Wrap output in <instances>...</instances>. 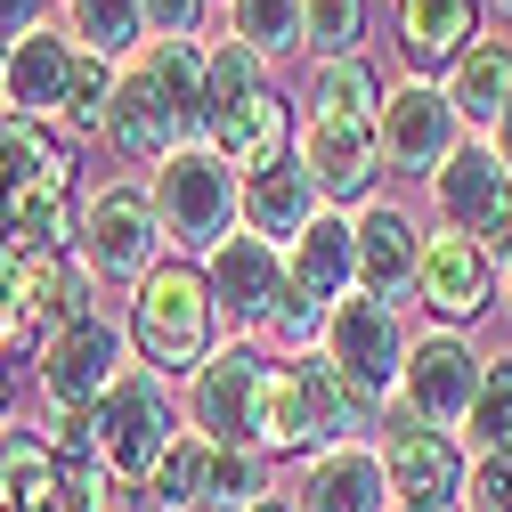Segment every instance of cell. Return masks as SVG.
Segmentation results:
<instances>
[{"mask_svg":"<svg viewBox=\"0 0 512 512\" xmlns=\"http://www.w3.org/2000/svg\"><path fill=\"white\" fill-rule=\"evenodd\" d=\"M0 204H9V163H0Z\"/></svg>","mask_w":512,"mask_h":512,"instance_id":"bcb514c9","label":"cell"},{"mask_svg":"<svg viewBox=\"0 0 512 512\" xmlns=\"http://www.w3.org/2000/svg\"><path fill=\"white\" fill-rule=\"evenodd\" d=\"M57 25H66L90 57H106V66H131L147 49V9L139 0H57Z\"/></svg>","mask_w":512,"mask_h":512,"instance_id":"83f0119b","label":"cell"},{"mask_svg":"<svg viewBox=\"0 0 512 512\" xmlns=\"http://www.w3.org/2000/svg\"><path fill=\"white\" fill-rule=\"evenodd\" d=\"M504 317H512V261H504Z\"/></svg>","mask_w":512,"mask_h":512,"instance_id":"f6af8a7d","label":"cell"},{"mask_svg":"<svg viewBox=\"0 0 512 512\" xmlns=\"http://www.w3.org/2000/svg\"><path fill=\"white\" fill-rule=\"evenodd\" d=\"M269 350L261 342H220L196 382H187V431H204L212 447H261V415H269Z\"/></svg>","mask_w":512,"mask_h":512,"instance_id":"52a82bcc","label":"cell"},{"mask_svg":"<svg viewBox=\"0 0 512 512\" xmlns=\"http://www.w3.org/2000/svg\"><path fill=\"white\" fill-rule=\"evenodd\" d=\"M480 41V0H399V66L415 82H447V66Z\"/></svg>","mask_w":512,"mask_h":512,"instance_id":"44dd1931","label":"cell"},{"mask_svg":"<svg viewBox=\"0 0 512 512\" xmlns=\"http://www.w3.org/2000/svg\"><path fill=\"white\" fill-rule=\"evenodd\" d=\"M204 472H212V439H204V431H179L171 456H163L155 480H147L155 512H196V504H204Z\"/></svg>","mask_w":512,"mask_h":512,"instance_id":"836d02e7","label":"cell"},{"mask_svg":"<svg viewBox=\"0 0 512 512\" xmlns=\"http://www.w3.org/2000/svg\"><path fill=\"white\" fill-rule=\"evenodd\" d=\"M399 512H456V504H399Z\"/></svg>","mask_w":512,"mask_h":512,"instance_id":"ee69618b","label":"cell"},{"mask_svg":"<svg viewBox=\"0 0 512 512\" xmlns=\"http://www.w3.org/2000/svg\"><path fill=\"white\" fill-rule=\"evenodd\" d=\"M261 496H277L261 447H212V472H204V504L196 512H244V504H261Z\"/></svg>","mask_w":512,"mask_h":512,"instance_id":"1f68e13d","label":"cell"},{"mask_svg":"<svg viewBox=\"0 0 512 512\" xmlns=\"http://www.w3.org/2000/svg\"><path fill=\"white\" fill-rule=\"evenodd\" d=\"M122 334H131V358L155 366L163 382H196V366L228 342L220 301L204 285V261L163 252V261L131 285V301H122Z\"/></svg>","mask_w":512,"mask_h":512,"instance_id":"6da1fadb","label":"cell"},{"mask_svg":"<svg viewBox=\"0 0 512 512\" xmlns=\"http://www.w3.org/2000/svg\"><path fill=\"white\" fill-rule=\"evenodd\" d=\"M139 9H147V41H196L212 0H139Z\"/></svg>","mask_w":512,"mask_h":512,"instance_id":"74e56055","label":"cell"},{"mask_svg":"<svg viewBox=\"0 0 512 512\" xmlns=\"http://www.w3.org/2000/svg\"><path fill=\"white\" fill-rule=\"evenodd\" d=\"M0 82H9V41H0Z\"/></svg>","mask_w":512,"mask_h":512,"instance_id":"7dc6e473","label":"cell"},{"mask_svg":"<svg viewBox=\"0 0 512 512\" xmlns=\"http://www.w3.org/2000/svg\"><path fill=\"white\" fill-rule=\"evenodd\" d=\"M374 447H382V472H391L399 504H464V472H472L464 431H431V423H415L399 407H382Z\"/></svg>","mask_w":512,"mask_h":512,"instance_id":"7c38bea8","label":"cell"},{"mask_svg":"<svg viewBox=\"0 0 512 512\" xmlns=\"http://www.w3.org/2000/svg\"><path fill=\"white\" fill-rule=\"evenodd\" d=\"M163 220H155V196L139 179H98L82 187V228H74V261L98 277V285H139L155 261H163Z\"/></svg>","mask_w":512,"mask_h":512,"instance_id":"5b68a950","label":"cell"},{"mask_svg":"<svg viewBox=\"0 0 512 512\" xmlns=\"http://www.w3.org/2000/svg\"><path fill=\"white\" fill-rule=\"evenodd\" d=\"M301 49L317 66L366 57V0H301Z\"/></svg>","mask_w":512,"mask_h":512,"instance_id":"d6a6232c","label":"cell"},{"mask_svg":"<svg viewBox=\"0 0 512 512\" xmlns=\"http://www.w3.org/2000/svg\"><path fill=\"white\" fill-rule=\"evenodd\" d=\"M456 512H512V447H472L464 504Z\"/></svg>","mask_w":512,"mask_h":512,"instance_id":"8d00e7d4","label":"cell"},{"mask_svg":"<svg viewBox=\"0 0 512 512\" xmlns=\"http://www.w3.org/2000/svg\"><path fill=\"white\" fill-rule=\"evenodd\" d=\"M472 131L456 98H447V82H415L399 74L391 90H382V114H374V147H382V171H407V179H431L447 155H456Z\"/></svg>","mask_w":512,"mask_h":512,"instance_id":"ba28073f","label":"cell"},{"mask_svg":"<svg viewBox=\"0 0 512 512\" xmlns=\"http://www.w3.org/2000/svg\"><path fill=\"white\" fill-rule=\"evenodd\" d=\"M326 212V196L309 187V171H301V155H285L277 171H261V179H244V212H236V228H252V236H269L277 252H293L301 244V228Z\"/></svg>","mask_w":512,"mask_h":512,"instance_id":"cb8c5ba5","label":"cell"},{"mask_svg":"<svg viewBox=\"0 0 512 512\" xmlns=\"http://www.w3.org/2000/svg\"><path fill=\"white\" fill-rule=\"evenodd\" d=\"M488 155H496V163H504V171H512V106H504V114H496V131H488Z\"/></svg>","mask_w":512,"mask_h":512,"instance_id":"60d3db41","label":"cell"},{"mask_svg":"<svg viewBox=\"0 0 512 512\" xmlns=\"http://www.w3.org/2000/svg\"><path fill=\"white\" fill-rule=\"evenodd\" d=\"M9 350H41V334H33V317L9 301V285H0V358Z\"/></svg>","mask_w":512,"mask_h":512,"instance_id":"f35d334b","label":"cell"},{"mask_svg":"<svg viewBox=\"0 0 512 512\" xmlns=\"http://www.w3.org/2000/svg\"><path fill=\"white\" fill-rule=\"evenodd\" d=\"M49 25V0H0V41H25Z\"/></svg>","mask_w":512,"mask_h":512,"instance_id":"ab89813d","label":"cell"},{"mask_svg":"<svg viewBox=\"0 0 512 512\" xmlns=\"http://www.w3.org/2000/svg\"><path fill=\"white\" fill-rule=\"evenodd\" d=\"M293 155L309 171V187L326 196V212H358L374 204V179H382V147H374V122H342V114H301Z\"/></svg>","mask_w":512,"mask_h":512,"instance_id":"4fadbf2b","label":"cell"},{"mask_svg":"<svg viewBox=\"0 0 512 512\" xmlns=\"http://www.w3.org/2000/svg\"><path fill=\"white\" fill-rule=\"evenodd\" d=\"M0 512H17V504H9V496H0Z\"/></svg>","mask_w":512,"mask_h":512,"instance_id":"681fc988","label":"cell"},{"mask_svg":"<svg viewBox=\"0 0 512 512\" xmlns=\"http://www.w3.org/2000/svg\"><path fill=\"white\" fill-rule=\"evenodd\" d=\"M204 285H212V301H220L228 342H261L269 317H277V301H285V252H277L269 236L236 228V236H220V244L204 252Z\"/></svg>","mask_w":512,"mask_h":512,"instance_id":"8fae6325","label":"cell"},{"mask_svg":"<svg viewBox=\"0 0 512 512\" xmlns=\"http://www.w3.org/2000/svg\"><path fill=\"white\" fill-rule=\"evenodd\" d=\"M285 504H293V512H399L374 439H342V447L301 456L293 480H285Z\"/></svg>","mask_w":512,"mask_h":512,"instance_id":"2e32d148","label":"cell"},{"mask_svg":"<svg viewBox=\"0 0 512 512\" xmlns=\"http://www.w3.org/2000/svg\"><path fill=\"white\" fill-rule=\"evenodd\" d=\"M0 423H9V366H0Z\"/></svg>","mask_w":512,"mask_h":512,"instance_id":"7bdbcfd3","label":"cell"},{"mask_svg":"<svg viewBox=\"0 0 512 512\" xmlns=\"http://www.w3.org/2000/svg\"><path fill=\"white\" fill-rule=\"evenodd\" d=\"M488 9H496V17H512V0H488Z\"/></svg>","mask_w":512,"mask_h":512,"instance_id":"c3c4849f","label":"cell"},{"mask_svg":"<svg viewBox=\"0 0 512 512\" xmlns=\"http://www.w3.org/2000/svg\"><path fill=\"white\" fill-rule=\"evenodd\" d=\"M382 82L366 57H334V66H317V82H309V114H342V122H374L382 114Z\"/></svg>","mask_w":512,"mask_h":512,"instance_id":"4dcf8cb0","label":"cell"},{"mask_svg":"<svg viewBox=\"0 0 512 512\" xmlns=\"http://www.w3.org/2000/svg\"><path fill=\"white\" fill-rule=\"evenodd\" d=\"M244 512H293V504H285V488H277V496H261V504H244Z\"/></svg>","mask_w":512,"mask_h":512,"instance_id":"b9f144b4","label":"cell"},{"mask_svg":"<svg viewBox=\"0 0 512 512\" xmlns=\"http://www.w3.org/2000/svg\"><path fill=\"white\" fill-rule=\"evenodd\" d=\"M382 423V407H366L350 382L334 374L326 350H301L269 366V415H261V456H317V447H342L366 439Z\"/></svg>","mask_w":512,"mask_h":512,"instance_id":"7a4b0ae2","label":"cell"},{"mask_svg":"<svg viewBox=\"0 0 512 512\" xmlns=\"http://www.w3.org/2000/svg\"><path fill=\"white\" fill-rule=\"evenodd\" d=\"M74 228H82L74 187H9V204H0V244L9 252H74Z\"/></svg>","mask_w":512,"mask_h":512,"instance_id":"4316f807","label":"cell"},{"mask_svg":"<svg viewBox=\"0 0 512 512\" xmlns=\"http://www.w3.org/2000/svg\"><path fill=\"white\" fill-rule=\"evenodd\" d=\"M285 285L317 309H334L358 293V236H350V212H317L301 228V244L285 252Z\"/></svg>","mask_w":512,"mask_h":512,"instance_id":"603a6c76","label":"cell"},{"mask_svg":"<svg viewBox=\"0 0 512 512\" xmlns=\"http://www.w3.org/2000/svg\"><path fill=\"white\" fill-rule=\"evenodd\" d=\"M33 358H41L33 374H41V399L49 407H98L114 391V374L131 366V334H122L114 309H82L74 326H57Z\"/></svg>","mask_w":512,"mask_h":512,"instance_id":"30bf717a","label":"cell"},{"mask_svg":"<svg viewBox=\"0 0 512 512\" xmlns=\"http://www.w3.org/2000/svg\"><path fill=\"white\" fill-rule=\"evenodd\" d=\"M228 33L277 66V57L301 49V0H228Z\"/></svg>","mask_w":512,"mask_h":512,"instance_id":"e575fe53","label":"cell"},{"mask_svg":"<svg viewBox=\"0 0 512 512\" xmlns=\"http://www.w3.org/2000/svg\"><path fill=\"white\" fill-rule=\"evenodd\" d=\"M74 66H82V41L66 25H41L25 41H9V82H0V114L17 122H66V90H74Z\"/></svg>","mask_w":512,"mask_h":512,"instance_id":"ac0fdd59","label":"cell"},{"mask_svg":"<svg viewBox=\"0 0 512 512\" xmlns=\"http://www.w3.org/2000/svg\"><path fill=\"white\" fill-rule=\"evenodd\" d=\"M139 66H147V82L163 90V106L179 114V131L204 139V49H196V41H147Z\"/></svg>","mask_w":512,"mask_h":512,"instance_id":"f1b7e54d","label":"cell"},{"mask_svg":"<svg viewBox=\"0 0 512 512\" xmlns=\"http://www.w3.org/2000/svg\"><path fill=\"white\" fill-rule=\"evenodd\" d=\"M293 131H301V122H293L285 90H261V98L212 114V122H204V147H220L244 179H261V171H277V163L293 155Z\"/></svg>","mask_w":512,"mask_h":512,"instance_id":"7402d4cb","label":"cell"},{"mask_svg":"<svg viewBox=\"0 0 512 512\" xmlns=\"http://www.w3.org/2000/svg\"><path fill=\"white\" fill-rule=\"evenodd\" d=\"M0 285H9V301L33 317L41 342H49L57 326H74L82 309H98V301H90L98 277L74 261V252H9V261H0Z\"/></svg>","mask_w":512,"mask_h":512,"instance_id":"d6986e66","label":"cell"},{"mask_svg":"<svg viewBox=\"0 0 512 512\" xmlns=\"http://www.w3.org/2000/svg\"><path fill=\"white\" fill-rule=\"evenodd\" d=\"M464 439H472V447H512V358H488V366H480Z\"/></svg>","mask_w":512,"mask_h":512,"instance_id":"d590c367","label":"cell"},{"mask_svg":"<svg viewBox=\"0 0 512 512\" xmlns=\"http://www.w3.org/2000/svg\"><path fill=\"white\" fill-rule=\"evenodd\" d=\"M480 366H488V350H480L472 334L423 326L415 350H407V374H399V399H391V407L415 415V423H431V431H464L472 391H480Z\"/></svg>","mask_w":512,"mask_h":512,"instance_id":"9c48e42d","label":"cell"},{"mask_svg":"<svg viewBox=\"0 0 512 512\" xmlns=\"http://www.w3.org/2000/svg\"><path fill=\"white\" fill-rule=\"evenodd\" d=\"M496 301H504V269L480 252V236L431 228V236H423V309H431V326L472 334Z\"/></svg>","mask_w":512,"mask_h":512,"instance_id":"9a60e30c","label":"cell"},{"mask_svg":"<svg viewBox=\"0 0 512 512\" xmlns=\"http://www.w3.org/2000/svg\"><path fill=\"white\" fill-rule=\"evenodd\" d=\"M447 98H456L464 131L488 139V131H496V114L512 106V41H504V33H480V41L456 57V66H447Z\"/></svg>","mask_w":512,"mask_h":512,"instance_id":"d4e9b609","label":"cell"},{"mask_svg":"<svg viewBox=\"0 0 512 512\" xmlns=\"http://www.w3.org/2000/svg\"><path fill=\"white\" fill-rule=\"evenodd\" d=\"M512 220V171L488 155V139H464L431 171V228H456V236H496Z\"/></svg>","mask_w":512,"mask_h":512,"instance_id":"e0dca14e","label":"cell"},{"mask_svg":"<svg viewBox=\"0 0 512 512\" xmlns=\"http://www.w3.org/2000/svg\"><path fill=\"white\" fill-rule=\"evenodd\" d=\"M0 496L17 512H57L66 504V464L41 439V423H0Z\"/></svg>","mask_w":512,"mask_h":512,"instance_id":"484cf974","label":"cell"},{"mask_svg":"<svg viewBox=\"0 0 512 512\" xmlns=\"http://www.w3.org/2000/svg\"><path fill=\"white\" fill-rule=\"evenodd\" d=\"M317 350L334 358V374L350 382L366 407H391V399H399V374H407L415 334H407V309L374 301V293H350V301H334L326 342H317Z\"/></svg>","mask_w":512,"mask_h":512,"instance_id":"8992f818","label":"cell"},{"mask_svg":"<svg viewBox=\"0 0 512 512\" xmlns=\"http://www.w3.org/2000/svg\"><path fill=\"white\" fill-rule=\"evenodd\" d=\"M350 236H358V293L415 309L423 301V220L391 196H374V204L350 212Z\"/></svg>","mask_w":512,"mask_h":512,"instance_id":"5bb4252c","label":"cell"},{"mask_svg":"<svg viewBox=\"0 0 512 512\" xmlns=\"http://www.w3.org/2000/svg\"><path fill=\"white\" fill-rule=\"evenodd\" d=\"M90 423H98V464L114 472V480H131V488H147L155 480V464L171 456V439L187 431V407L171 399V382L155 374V366H122L114 374V391L90 407Z\"/></svg>","mask_w":512,"mask_h":512,"instance_id":"277c9868","label":"cell"},{"mask_svg":"<svg viewBox=\"0 0 512 512\" xmlns=\"http://www.w3.org/2000/svg\"><path fill=\"white\" fill-rule=\"evenodd\" d=\"M261 90H277V82H269V57L244 49L236 33H220V41L204 49V122L228 114V106H244V98H261Z\"/></svg>","mask_w":512,"mask_h":512,"instance_id":"f546056e","label":"cell"},{"mask_svg":"<svg viewBox=\"0 0 512 512\" xmlns=\"http://www.w3.org/2000/svg\"><path fill=\"white\" fill-rule=\"evenodd\" d=\"M147 196H155V220H163V244L187 252V261H204V252L220 236H236V212H244V171L220 155V147H179L155 163L147 179Z\"/></svg>","mask_w":512,"mask_h":512,"instance_id":"3957f363","label":"cell"},{"mask_svg":"<svg viewBox=\"0 0 512 512\" xmlns=\"http://www.w3.org/2000/svg\"><path fill=\"white\" fill-rule=\"evenodd\" d=\"M106 147L122 155V163H163V155H179V147H196L179 131V114L163 106V90L147 82V66L131 57V66L114 74V106H106Z\"/></svg>","mask_w":512,"mask_h":512,"instance_id":"ffe728a7","label":"cell"}]
</instances>
